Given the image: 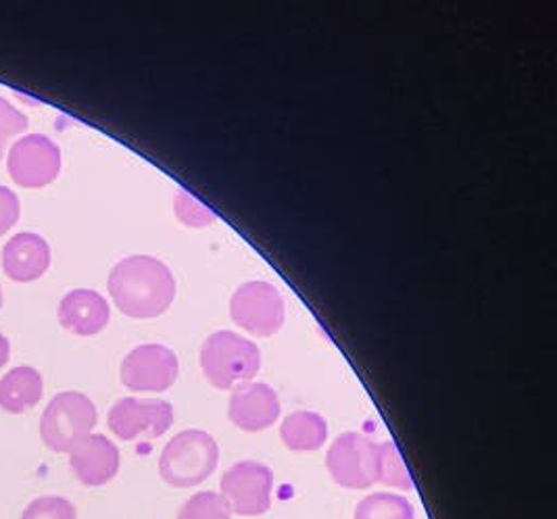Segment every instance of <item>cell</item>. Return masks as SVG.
Returning a JSON list of instances; mask_svg holds the SVG:
<instances>
[{
	"mask_svg": "<svg viewBox=\"0 0 557 519\" xmlns=\"http://www.w3.org/2000/svg\"><path fill=\"white\" fill-rule=\"evenodd\" d=\"M222 496L236 516H263L272 505L274 473L257 461H240L222 475Z\"/></svg>",
	"mask_w": 557,
	"mask_h": 519,
	"instance_id": "cell-8",
	"label": "cell"
},
{
	"mask_svg": "<svg viewBox=\"0 0 557 519\" xmlns=\"http://www.w3.org/2000/svg\"><path fill=\"white\" fill-rule=\"evenodd\" d=\"M201 368L215 388L236 391L257 375L261 353L251 341L234 332H215L201 348Z\"/></svg>",
	"mask_w": 557,
	"mask_h": 519,
	"instance_id": "cell-3",
	"label": "cell"
},
{
	"mask_svg": "<svg viewBox=\"0 0 557 519\" xmlns=\"http://www.w3.org/2000/svg\"><path fill=\"white\" fill-rule=\"evenodd\" d=\"M7 168L20 186L42 188L61 172V150L49 136L29 134L11 147Z\"/></svg>",
	"mask_w": 557,
	"mask_h": 519,
	"instance_id": "cell-10",
	"label": "cell"
},
{
	"mask_svg": "<svg viewBox=\"0 0 557 519\" xmlns=\"http://www.w3.org/2000/svg\"><path fill=\"white\" fill-rule=\"evenodd\" d=\"M99 420L95 403L82 393L67 391L54 396L40 420V436L54 453H70L92 434Z\"/></svg>",
	"mask_w": 557,
	"mask_h": 519,
	"instance_id": "cell-4",
	"label": "cell"
},
{
	"mask_svg": "<svg viewBox=\"0 0 557 519\" xmlns=\"http://www.w3.org/2000/svg\"><path fill=\"white\" fill-rule=\"evenodd\" d=\"M220 448L203 430H184L176 434L161 453L159 473L174 489H193L203 484L215 471Z\"/></svg>",
	"mask_w": 557,
	"mask_h": 519,
	"instance_id": "cell-2",
	"label": "cell"
},
{
	"mask_svg": "<svg viewBox=\"0 0 557 519\" xmlns=\"http://www.w3.org/2000/svg\"><path fill=\"white\" fill-rule=\"evenodd\" d=\"M177 519H232V511L224 496L213 491H205L190 496L180 507Z\"/></svg>",
	"mask_w": 557,
	"mask_h": 519,
	"instance_id": "cell-19",
	"label": "cell"
},
{
	"mask_svg": "<svg viewBox=\"0 0 557 519\" xmlns=\"http://www.w3.org/2000/svg\"><path fill=\"white\" fill-rule=\"evenodd\" d=\"M230 313L236 325L255 336H274L284 323V298L268 282H247L230 300Z\"/></svg>",
	"mask_w": 557,
	"mask_h": 519,
	"instance_id": "cell-5",
	"label": "cell"
},
{
	"mask_svg": "<svg viewBox=\"0 0 557 519\" xmlns=\"http://www.w3.org/2000/svg\"><path fill=\"white\" fill-rule=\"evenodd\" d=\"M20 213H22V205L17 195L7 186H0V236L7 234L17 223Z\"/></svg>",
	"mask_w": 557,
	"mask_h": 519,
	"instance_id": "cell-23",
	"label": "cell"
},
{
	"mask_svg": "<svg viewBox=\"0 0 557 519\" xmlns=\"http://www.w3.org/2000/svg\"><path fill=\"white\" fill-rule=\"evenodd\" d=\"M355 519H416V509L404 496L376 493L357 505Z\"/></svg>",
	"mask_w": 557,
	"mask_h": 519,
	"instance_id": "cell-17",
	"label": "cell"
},
{
	"mask_svg": "<svg viewBox=\"0 0 557 519\" xmlns=\"http://www.w3.org/2000/svg\"><path fill=\"white\" fill-rule=\"evenodd\" d=\"M230 420L245 432H261L280 418V400L274 388L261 382H249L234 391L230 398Z\"/></svg>",
	"mask_w": 557,
	"mask_h": 519,
	"instance_id": "cell-12",
	"label": "cell"
},
{
	"mask_svg": "<svg viewBox=\"0 0 557 519\" xmlns=\"http://www.w3.org/2000/svg\"><path fill=\"white\" fill-rule=\"evenodd\" d=\"M332 480L349 491H363L376 482V443L368 436L347 432L338 436L326 455Z\"/></svg>",
	"mask_w": 557,
	"mask_h": 519,
	"instance_id": "cell-6",
	"label": "cell"
},
{
	"mask_svg": "<svg viewBox=\"0 0 557 519\" xmlns=\"http://www.w3.org/2000/svg\"><path fill=\"white\" fill-rule=\"evenodd\" d=\"M51 265L49 243L32 232L13 236L2 250L4 273L15 282H34L45 275Z\"/></svg>",
	"mask_w": 557,
	"mask_h": 519,
	"instance_id": "cell-13",
	"label": "cell"
},
{
	"mask_svg": "<svg viewBox=\"0 0 557 519\" xmlns=\"http://www.w3.org/2000/svg\"><path fill=\"white\" fill-rule=\"evenodd\" d=\"M27 129V118L17 111L11 102L0 97V157L9 147V140Z\"/></svg>",
	"mask_w": 557,
	"mask_h": 519,
	"instance_id": "cell-21",
	"label": "cell"
},
{
	"mask_svg": "<svg viewBox=\"0 0 557 519\" xmlns=\"http://www.w3.org/2000/svg\"><path fill=\"white\" fill-rule=\"evenodd\" d=\"M45 393L42 375L34 368H15L2 375L0 380V409L7 413L20 416L26 413L27 409L36 407Z\"/></svg>",
	"mask_w": 557,
	"mask_h": 519,
	"instance_id": "cell-15",
	"label": "cell"
},
{
	"mask_svg": "<svg viewBox=\"0 0 557 519\" xmlns=\"http://www.w3.org/2000/svg\"><path fill=\"white\" fill-rule=\"evenodd\" d=\"M280 436L286 448L297 453H311L326 443L329 423L313 411H297L282 421Z\"/></svg>",
	"mask_w": 557,
	"mask_h": 519,
	"instance_id": "cell-16",
	"label": "cell"
},
{
	"mask_svg": "<svg viewBox=\"0 0 557 519\" xmlns=\"http://www.w3.org/2000/svg\"><path fill=\"white\" fill-rule=\"evenodd\" d=\"M177 218L186 225H207V223L215 222V215L211 213V209L203 207L197 198L188 193H180L176 198Z\"/></svg>",
	"mask_w": 557,
	"mask_h": 519,
	"instance_id": "cell-22",
	"label": "cell"
},
{
	"mask_svg": "<svg viewBox=\"0 0 557 519\" xmlns=\"http://www.w3.org/2000/svg\"><path fill=\"white\" fill-rule=\"evenodd\" d=\"M109 430L122 441L159 438L174 423V407L154 398H122L109 411Z\"/></svg>",
	"mask_w": 557,
	"mask_h": 519,
	"instance_id": "cell-7",
	"label": "cell"
},
{
	"mask_svg": "<svg viewBox=\"0 0 557 519\" xmlns=\"http://www.w3.org/2000/svg\"><path fill=\"white\" fill-rule=\"evenodd\" d=\"M176 353L163 345L136 346L122 361V382L134 393H163L177 380Z\"/></svg>",
	"mask_w": 557,
	"mask_h": 519,
	"instance_id": "cell-9",
	"label": "cell"
},
{
	"mask_svg": "<svg viewBox=\"0 0 557 519\" xmlns=\"http://www.w3.org/2000/svg\"><path fill=\"white\" fill-rule=\"evenodd\" d=\"M22 519H77V511L63 496H38L24 509Z\"/></svg>",
	"mask_w": 557,
	"mask_h": 519,
	"instance_id": "cell-20",
	"label": "cell"
},
{
	"mask_svg": "<svg viewBox=\"0 0 557 519\" xmlns=\"http://www.w3.org/2000/svg\"><path fill=\"white\" fill-rule=\"evenodd\" d=\"M9 355H11V346H9V341L0 334V368H4L7 366V361H9Z\"/></svg>",
	"mask_w": 557,
	"mask_h": 519,
	"instance_id": "cell-24",
	"label": "cell"
},
{
	"mask_svg": "<svg viewBox=\"0 0 557 519\" xmlns=\"http://www.w3.org/2000/svg\"><path fill=\"white\" fill-rule=\"evenodd\" d=\"M0 307H2V288H0Z\"/></svg>",
	"mask_w": 557,
	"mask_h": 519,
	"instance_id": "cell-25",
	"label": "cell"
},
{
	"mask_svg": "<svg viewBox=\"0 0 557 519\" xmlns=\"http://www.w3.org/2000/svg\"><path fill=\"white\" fill-rule=\"evenodd\" d=\"M376 482L386 486H395L401 491H411L413 482L407 471L397 446L393 443L376 445Z\"/></svg>",
	"mask_w": 557,
	"mask_h": 519,
	"instance_id": "cell-18",
	"label": "cell"
},
{
	"mask_svg": "<svg viewBox=\"0 0 557 519\" xmlns=\"http://www.w3.org/2000/svg\"><path fill=\"white\" fill-rule=\"evenodd\" d=\"M109 302L97 291L77 288L59 305V323L76 336H95L109 323Z\"/></svg>",
	"mask_w": 557,
	"mask_h": 519,
	"instance_id": "cell-14",
	"label": "cell"
},
{
	"mask_svg": "<svg viewBox=\"0 0 557 519\" xmlns=\"http://www.w3.org/2000/svg\"><path fill=\"white\" fill-rule=\"evenodd\" d=\"M120 450L107 436L90 434L70 450V466L84 486H104L120 471Z\"/></svg>",
	"mask_w": 557,
	"mask_h": 519,
	"instance_id": "cell-11",
	"label": "cell"
},
{
	"mask_svg": "<svg viewBox=\"0 0 557 519\" xmlns=\"http://www.w3.org/2000/svg\"><path fill=\"white\" fill-rule=\"evenodd\" d=\"M109 293L127 318L151 320L174 302L176 280L163 261L134 255L122 259L109 273Z\"/></svg>",
	"mask_w": 557,
	"mask_h": 519,
	"instance_id": "cell-1",
	"label": "cell"
}]
</instances>
